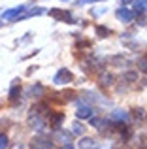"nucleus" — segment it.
Returning <instances> with one entry per match:
<instances>
[{
    "mask_svg": "<svg viewBox=\"0 0 147 149\" xmlns=\"http://www.w3.org/2000/svg\"><path fill=\"white\" fill-rule=\"evenodd\" d=\"M30 149H53V142L47 136H34L30 140Z\"/></svg>",
    "mask_w": 147,
    "mask_h": 149,
    "instance_id": "obj_1",
    "label": "nucleus"
},
{
    "mask_svg": "<svg viewBox=\"0 0 147 149\" xmlns=\"http://www.w3.org/2000/svg\"><path fill=\"white\" fill-rule=\"evenodd\" d=\"M53 81H55L57 85H66V83H72V81H74V74H72L68 68H60L59 72L55 74Z\"/></svg>",
    "mask_w": 147,
    "mask_h": 149,
    "instance_id": "obj_2",
    "label": "nucleus"
},
{
    "mask_svg": "<svg viewBox=\"0 0 147 149\" xmlns=\"http://www.w3.org/2000/svg\"><path fill=\"white\" fill-rule=\"evenodd\" d=\"M49 15L55 19H59V21H68V23H76V19L72 17L70 11H64V10H57V8H53V10H49Z\"/></svg>",
    "mask_w": 147,
    "mask_h": 149,
    "instance_id": "obj_3",
    "label": "nucleus"
},
{
    "mask_svg": "<svg viewBox=\"0 0 147 149\" xmlns=\"http://www.w3.org/2000/svg\"><path fill=\"white\" fill-rule=\"evenodd\" d=\"M115 17L123 23H130L134 19V11H130L128 8H119V10L115 11Z\"/></svg>",
    "mask_w": 147,
    "mask_h": 149,
    "instance_id": "obj_4",
    "label": "nucleus"
},
{
    "mask_svg": "<svg viewBox=\"0 0 147 149\" xmlns=\"http://www.w3.org/2000/svg\"><path fill=\"white\" fill-rule=\"evenodd\" d=\"M30 127L36 128V130H42V128L45 127V125H44V119L40 117V111H38V109L34 111V115H30Z\"/></svg>",
    "mask_w": 147,
    "mask_h": 149,
    "instance_id": "obj_5",
    "label": "nucleus"
},
{
    "mask_svg": "<svg viewBox=\"0 0 147 149\" xmlns=\"http://www.w3.org/2000/svg\"><path fill=\"white\" fill-rule=\"evenodd\" d=\"M25 11V6H19V8H13V10H8L4 11V19H10V21H15L19 15Z\"/></svg>",
    "mask_w": 147,
    "mask_h": 149,
    "instance_id": "obj_6",
    "label": "nucleus"
},
{
    "mask_svg": "<svg viewBox=\"0 0 147 149\" xmlns=\"http://www.w3.org/2000/svg\"><path fill=\"white\" fill-rule=\"evenodd\" d=\"M76 115L79 117V119H89V117L92 115V108H91V106H87V104H81L79 108H77Z\"/></svg>",
    "mask_w": 147,
    "mask_h": 149,
    "instance_id": "obj_7",
    "label": "nucleus"
},
{
    "mask_svg": "<svg viewBox=\"0 0 147 149\" xmlns=\"http://www.w3.org/2000/svg\"><path fill=\"white\" fill-rule=\"evenodd\" d=\"M111 121H115V123H125L126 119H128V113L125 111V109H115V111H111Z\"/></svg>",
    "mask_w": 147,
    "mask_h": 149,
    "instance_id": "obj_8",
    "label": "nucleus"
},
{
    "mask_svg": "<svg viewBox=\"0 0 147 149\" xmlns=\"http://www.w3.org/2000/svg\"><path fill=\"white\" fill-rule=\"evenodd\" d=\"M19 95H21V89H19L17 85H13V87L10 89V100H11V102H15V100L19 98Z\"/></svg>",
    "mask_w": 147,
    "mask_h": 149,
    "instance_id": "obj_9",
    "label": "nucleus"
},
{
    "mask_svg": "<svg viewBox=\"0 0 147 149\" xmlns=\"http://www.w3.org/2000/svg\"><path fill=\"white\" fill-rule=\"evenodd\" d=\"M79 147H83V149H87V147H92V149H96V143H94V140H91V138H85V140H81V142H79Z\"/></svg>",
    "mask_w": 147,
    "mask_h": 149,
    "instance_id": "obj_10",
    "label": "nucleus"
},
{
    "mask_svg": "<svg viewBox=\"0 0 147 149\" xmlns=\"http://www.w3.org/2000/svg\"><path fill=\"white\" fill-rule=\"evenodd\" d=\"M134 117H136V119H141V121H144V119H147V111H145V109H141V108H134Z\"/></svg>",
    "mask_w": 147,
    "mask_h": 149,
    "instance_id": "obj_11",
    "label": "nucleus"
},
{
    "mask_svg": "<svg viewBox=\"0 0 147 149\" xmlns=\"http://www.w3.org/2000/svg\"><path fill=\"white\" fill-rule=\"evenodd\" d=\"M42 91H44L42 85H34V87H30V96H40Z\"/></svg>",
    "mask_w": 147,
    "mask_h": 149,
    "instance_id": "obj_12",
    "label": "nucleus"
},
{
    "mask_svg": "<svg viewBox=\"0 0 147 149\" xmlns=\"http://www.w3.org/2000/svg\"><path fill=\"white\" fill-rule=\"evenodd\" d=\"M138 68H140V72H145L147 74V57H144V58L138 61Z\"/></svg>",
    "mask_w": 147,
    "mask_h": 149,
    "instance_id": "obj_13",
    "label": "nucleus"
},
{
    "mask_svg": "<svg viewBox=\"0 0 147 149\" xmlns=\"http://www.w3.org/2000/svg\"><path fill=\"white\" fill-rule=\"evenodd\" d=\"M51 121H53V125H55V127H59V125H60V123L64 121V115H62V113H55Z\"/></svg>",
    "mask_w": 147,
    "mask_h": 149,
    "instance_id": "obj_14",
    "label": "nucleus"
},
{
    "mask_svg": "<svg viewBox=\"0 0 147 149\" xmlns=\"http://www.w3.org/2000/svg\"><path fill=\"white\" fill-rule=\"evenodd\" d=\"M96 30H98V36H102V38L110 36V30H107L106 26H96Z\"/></svg>",
    "mask_w": 147,
    "mask_h": 149,
    "instance_id": "obj_15",
    "label": "nucleus"
},
{
    "mask_svg": "<svg viewBox=\"0 0 147 149\" xmlns=\"http://www.w3.org/2000/svg\"><path fill=\"white\" fill-rule=\"evenodd\" d=\"M136 8H138V11L145 10L147 8V0H136Z\"/></svg>",
    "mask_w": 147,
    "mask_h": 149,
    "instance_id": "obj_16",
    "label": "nucleus"
},
{
    "mask_svg": "<svg viewBox=\"0 0 147 149\" xmlns=\"http://www.w3.org/2000/svg\"><path fill=\"white\" fill-rule=\"evenodd\" d=\"M123 77H126V81H130V83H132V81H136V72H126Z\"/></svg>",
    "mask_w": 147,
    "mask_h": 149,
    "instance_id": "obj_17",
    "label": "nucleus"
},
{
    "mask_svg": "<svg viewBox=\"0 0 147 149\" xmlns=\"http://www.w3.org/2000/svg\"><path fill=\"white\" fill-rule=\"evenodd\" d=\"M8 147V138L4 134H0V149H6Z\"/></svg>",
    "mask_w": 147,
    "mask_h": 149,
    "instance_id": "obj_18",
    "label": "nucleus"
},
{
    "mask_svg": "<svg viewBox=\"0 0 147 149\" xmlns=\"http://www.w3.org/2000/svg\"><path fill=\"white\" fill-rule=\"evenodd\" d=\"M83 125H74V132H76V134H83Z\"/></svg>",
    "mask_w": 147,
    "mask_h": 149,
    "instance_id": "obj_19",
    "label": "nucleus"
},
{
    "mask_svg": "<svg viewBox=\"0 0 147 149\" xmlns=\"http://www.w3.org/2000/svg\"><path fill=\"white\" fill-rule=\"evenodd\" d=\"M60 140H62V142H64V140H66V142H70V140H72V136L70 134H68V132H60Z\"/></svg>",
    "mask_w": 147,
    "mask_h": 149,
    "instance_id": "obj_20",
    "label": "nucleus"
},
{
    "mask_svg": "<svg viewBox=\"0 0 147 149\" xmlns=\"http://www.w3.org/2000/svg\"><path fill=\"white\" fill-rule=\"evenodd\" d=\"M89 2H98V0H77V4H79V6H83V4H89Z\"/></svg>",
    "mask_w": 147,
    "mask_h": 149,
    "instance_id": "obj_21",
    "label": "nucleus"
},
{
    "mask_svg": "<svg viewBox=\"0 0 147 149\" xmlns=\"http://www.w3.org/2000/svg\"><path fill=\"white\" fill-rule=\"evenodd\" d=\"M62 149H76V147H74V146H70V143H66V146H64Z\"/></svg>",
    "mask_w": 147,
    "mask_h": 149,
    "instance_id": "obj_22",
    "label": "nucleus"
},
{
    "mask_svg": "<svg viewBox=\"0 0 147 149\" xmlns=\"http://www.w3.org/2000/svg\"><path fill=\"white\" fill-rule=\"evenodd\" d=\"M121 2H123V6H125V4H130L132 0H121Z\"/></svg>",
    "mask_w": 147,
    "mask_h": 149,
    "instance_id": "obj_23",
    "label": "nucleus"
}]
</instances>
